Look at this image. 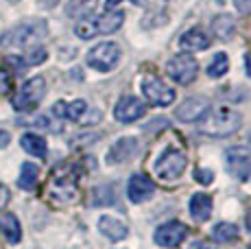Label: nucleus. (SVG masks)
I'll list each match as a JSON object with an SVG mask.
<instances>
[{"label":"nucleus","mask_w":251,"mask_h":249,"mask_svg":"<svg viewBox=\"0 0 251 249\" xmlns=\"http://www.w3.org/2000/svg\"><path fill=\"white\" fill-rule=\"evenodd\" d=\"M99 232L103 236H107L109 241H123L127 236V225H125L120 219H114V217H100L99 219Z\"/></svg>","instance_id":"nucleus-17"},{"label":"nucleus","mask_w":251,"mask_h":249,"mask_svg":"<svg viewBox=\"0 0 251 249\" xmlns=\"http://www.w3.org/2000/svg\"><path fill=\"white\" fill-rule=\"evenodd\" d=\"M240 123H243L240 114L234 112L231 107H216V109H207V114L201 118L199 131L212 138H225L231 136L234 131H238Z\"/></svg>","instance_id":"nucleus-2"},{"label":"nucleus","mask_w":251,"mask_h":249,"mask_svg":"<svg viewBox=\"0 0 251 249\" xmlns=\"http://www.w3.org/2000/svg\"><path fill=\"white\" fill-rule=\"evenodd\" d=\"M37 177H40V169H37L35 164H31V162H24L22 173L18 177V186H20L22 190H33L37 184Z\"/></svg>","instance_id":"nucleus-23"},{"label":"nucleus","mask_w":251,"mask_h":249,"mask_svg":"<svg viewBox=\"0 0 251 249\" xmlns=\"http://www.w3.org/2000/svg\"><path fill=\"white\" fill-rule=\"evenodd\" d=\"M142 94L149 99V103L157 105V107H168L175 100V90L164 83L162 79H157V76H144Z\"/></svg>","instance_id":"nucleus-8"},{"label":"nucleus","mask_w":251,"mask_h":249,"mask_svg":"<svg viewBox=\"0 0 251 249\" xmlns=\"http://www.w3.org/2000/svg\"><path fill=\"white\" fill-rule=\"evenodd\" d=\"M212 236L219 243H229L238 236V227L234 223H219L214 229H212Z\"/></svg>","instance_id":"nucleus-25"},{"label":"nucleus","mask_w":251,"mask_h":249,"mask_svg":"<svg viewBox=\"0 0 251 249\" xmlns=\"http://www.w3.org/2000/svg\"><path fill=\"white\" fill-rule=\"evenodd\" d=\"M88 66L99 73H109L118 66L120 61V46L114 42H103V44H96L94 49H90L88 52Z\"/></svg>","instance_id":"nucleus-6"},{"label":"nucleus","mask_w":251,"mask_h":249,"mask_svg":"<svg viewBox=\"0 0 251 249\" xmlns=\"http://www.w3.org/2000/svg\"><path fill=\"white\" fill-rule=\"evenodd\" d=\"M245 66H247V75L251 76V52L247 55V61H245Z\"/></svg>","instance_id":"nucleus-34"},{"label":"nucleus","mask_w":251,"mask_h":249,"mask_svg":"<svg viewBox=\"0 0 251 249\" xmlns=\"http://www.w3.org/2000/svg\"><path fill=\"white\" fill-rule=\"evenodd\" d=\"M166 73L173 81H177V83H181V85H188L197 79L199 64H197L195 57H190L186 52V55H177V57H173V59H168Z\"/></svg>","instance_id":"nucleus-7"},{"label":"nucleus","mask_w":251,"mask_h":249,"mask_svg":"<svg viewBox=\"0 0 251 249\" xmlns=\"http://www.w3.org/2000/svg\"><path fill=\"white\" fill-rule=\"evenodd\" d=\"M212 31H214V35L219 37V40H223V42L231 40V35H234V31H236L234 16H229V13L216 16L214 20H212Z\"/></svg>","instance_id":"nucleus-20"},{"label":"nucleus","mask_w":251,"mask_h":249,"mask_svg":"<svg viewBox=\"0 0 251 249\" xmlns=\"http://www.w3.org/2000/svg\"><path fill=\"white\" fill-rule=\"evenodd\" d=\"M195 179L199 181V184H212V181H214V175H212L207 169H197L195 171Z\"/></svg>","instance_id":"nucleus-27"},{"label":"nucleus","mask_w":251,"mask_h":249,"mask_svg":"<svg viewBox=\"0 0 251 249\" xmlns=\"http://www.w3.org/2000/svg\"><path fill=\"white\" fill-rule=\"evenodd\" d=\"M138 149H140V142L138 138L133 136H127V138H120L118 142L109 149L107 153V162L109 164H123V162L131 160V157L138 155Z\"/></svg>","instance_id":"nucleus-13"},{"label":"nucleus","mask_w":251,"mask_h":249,"mask_svg":"<svg viewBox=\"0 0 251 249\" xmlns=\"http://www.w3.org/2000/svg\"><path fill=\"white\" fill-rule=\"evenodd\" d=\"M225 162H227V169L234 177L243 181L251 179V151L243 149V147H231L225 153Z\"/></svg>","instance_id":"nucleus-9"},{"label":"nucleus","mask_w":251,"mask_h":249,"mask_svg":"<svg viewBox=\"0 0 251 249\" xmlns=\"http://www.w3.org/2000/svg\"><path fill=\"white\" fill-rule=\"evenodd\" d=\"M210 214H212V199L207 197V195H203V193L192 195V199H190V217L195 219V221L203 223V221L210 219Z\"/></svg>","instance_id":"nucleus-18"},{"label":"nucleus","mask_w":251,"mask_h":249,"mask_svg":"<svg viewBox=\"0 0 251 249\" xmlns=\"http://www.w3.org/2000/svg\"><path fill=\"white\" fill-rule=\"evenodd\" d=\"M9 142H11V136H9L7 131H2V129H0V149H4Z\"/></svg>","instance_id":"nucleus-31"},{"label":"nucleus","mask_w":251,"mask_h":249,"mask_svg":"<svg viewBox=\"0 0 251 249\" xmlns=\"http://www.w3.org/2000/svg\"><path fill=\"white\" fill-rule=\"evenodd\" d=\"M48 35V26L44 20H28L16 25L0 35V44L7 49H31L37 46Z\"/></svg>","instance_id":"nucleus-1"},{"label":"nucleus","mask_w":251,"mask_h":249,"mask_svg":"<svg viewBox=\"0 0 251 249\" xmlns=\"http://www.w3.org/2000/svg\"><path fill=\"white\" fill-rule=\"evenodd\" d=\"M20 145H22V149L26 153H31V155L46 157V151H48L46 140L42 136H37V133H24L20 138Z\"/></svg>","instance_id":"nucleus-21"},{"label":"nucleus","mask_w":251,"mask_h":249,"mask_svg":"<svg viewBox=\"0 0 251 249\" xmlns=\"http://www.w3.org/2000/svg\"><path fill=\"white\" fill-rule=\"evenodd\" d=\"M207 109H210V103H207L205 99H199V97L186 99L179 107L175 109V118L181 123H197L205 116Z\"/></svg>","instance_id":"nucleus-12"},{"label":"nucleus","mask_w":251,"mask_h":249,"mask_svg":"<svg viewBox=\"0 0 251 249\" xmlns=\"http://www.w3.org/2000/svg\"><path fill=\"white\" fill-rule=\"evenodd\" d=\"M123 22H125L123 11L107 9V11L100 13V16H90V18H85V20H81L79 25L75 26V33L81 40H94V37H99V35H109V33L118 31Z\"/></svg>","instance_id":"nucleus-3"},{"label":"nucleus","mask_w":251,"mask_h":249,"mask_svg":"<svg viewBox=\"0 0 251 249\" xmlns=\"http://www.w3.org/2000/svg\"><path fill=\"white\" fill-rule=\"evenodd\" d=\"M188 236V227L181 221H171L157 227L155 232V243L160 247H179L183 238Z\"/></svg>","instance_id":"nucleus-10"},{"label":"nucleus","mask_w":251,"mask_h":249,"mask_svg":"<svg viewBox=\"0 0 251 249\" xmlns=\"http://www.w3.org/2000/svg\"><path fill=\"white\" fill-rule=\"evenodd\" d=\"M9 2H20V0H9Z\"/></svg>","instance_id":"nucleus-36"},{"label":"nucleus","mask_w":251,"mask_h":249,"mask_svg":"<svg viewBox=\"0 0 251 249\" xmlns=\"http://www.w3.org/2000/svg\"><path fill=\"white\" fill-rule=\"evenodd\" d=\"M234 4L240 13H251V0H234Z\"/></svg>","instance_id":"nucleus-30"},{"label":"nucleus","mask_w":251,"mask_h":249,"mask_svg":"<svg viewBox=\"0 0 251 249\" xmlns=\"http://www.w3.org/2000/svg\"><path fill=\"white\" fill-rule=\"evenodd\" d=\"M247 229H249V232H251V212L247 214Z\"/></svg>","instance_id":"nucleus-35"},{"label":"nucleus","mask_w":251,"mask_h":249,"mask_svg":"<svg viewBox=\"0 0 251 249\" xmlns=\"http://www.w3.org/2000/svg\"><path fill=\"white\" fill-rule=\"evenodd\" d=\"M153 193H155V186H153V181L149 179L147 175L142 173H136L129 177V188H127V195L129 199L133 201V203H142V201L151 199Z\"/></svg>","instance_id":"nucleus-14"},{"label":"nucleus","mask_w":251,"mask_h":249,"mask_svg":"<svg viewBox=\"0 0 251 249\" xmlns=\"http://www.w3.org/2000/svg\"><path fill=\"white\" fill-rule=\"evenodd\" d=\"M46 59V50L44 49H40V46H35V49H31L26 52V61L24 64H28V66H37V64H42V61Z\"/></svg>","instance_id":"nucleus-26"},{"label":"nucleus","mask_w":251,"mask_h":249,"mask_svg":"<svg viewBox=\"0 0 251 249\" xmlns=\"http://www.w3.org/2000/svg\"><path fill=\"white\" fill-rule=\"evenodd\" d=\"M210 46V37L203 28H190L179 37V49L183 52H197V50H205Z\"/></svg>","instance_id":"nucleus-15"},{"label":"nucleus","mask_w":251,"mask_h":249,"mask_svg":"<svg viewBox=\"0 0 251 249\" xmlns=\"http://www.w3.org/2000/svg\"><path fill=\"white\" fill-rule=\"evenodd\" d=\"M131 2H140V0H131ZM118 4H120V0H107V9H114Z\"/></svg>","instance_id":"nucleus-32"},{"label":"nucleus","mask_w":251,"mask_h":249,"mask_svg":"<svg viewBox=\"0 0 251 249\" xmlns=\"http://www.w3.org/2000/svg\"><path fill=\"white\" fill-rule=\"evenodd\" d=\"M0 229H2V234L7 236V241L11 243V245L20 243V238H22V227H20V223H18L16 214H4V217L0 219Z\"/></svg>","instance_id":"nucleus-22"},{"label":"nucleus","mask_w":251,"mask_h":249,"mask_svg":"<svg viewBox=\"0 0 251 249\" xmlns=\"http://www.w3.org/2000/svg\"><path fill=\"white\" fill-rule=\"evenodd\" d=\"M9 199H11V195H9V188L0 184V210H2L4 205L9 203Z\"/></svg>","instance_id":"nucleus-28"},{"label":"nucleus","mask_w":251,"mask_h":249,"mask_svg":"<svg viewBox=\"0 0 251 249\" xmlns=\"http://www.w3.org/2000/svg\"><path fill=\"white\" fill-rule=\"evenodd\" d=\"M52 197L59 199V201H72L76 197V186H75V179L72 177H55L52 181Z\"/></svg>","instance_id":"nucleus-19"},{"label":"nucleus","mask_w":251,"mask_h":249,"mask_svg":"<svg viewBox=\"0 0 251 249\" xmlns=\"http://www.w3.org/2000/svg\"><path fill=\"white\" fill-rule=\"evenodd\" d=\"M227 70H229L227 55H225V52H219V55H214V59L210 61V66H207V76H212V79H219V76H223Z\"/></svg>","instance_id":"nucleus-24"},{"label":"nucleus","mask_w":251,"mask_h":249,"mask_svg":"<svg viewBox=\"0 0 251 249\" xmlns=\"http://www.w3.org/2000/svg\"><path fill=\"white\" fill-rule=\"evenodd\" d=\"M144 112H147V105L138 97H123L114 107V118L120 123H133L142 118Z\"/></svg>","instance_id":"nucleus-11"},{"label":"nucleus","mask_w":251,"mask_h":249,"mask_svg":"<svg viewBox=\"0 0 251 249\" xmlns=\"http://www.w3.org/2000/svg\"><path fill=\"white\" fill-rule=\"evenodd\" d=\"M9 92V76L4 70H0V97Z\"/></svg>","instance_id":"nucleus-29"},{"label":"nucleus","mask_w":251,"mask_h":249,"mask_svg":"<svg viewBox=\"0 0 251 249\" xmlns=\"http://www.w3.org/2000/svg\"><path fill=\"white\" fill-rule=\"evenodd\" d=\"M190 249H214V247L205 245V243H195V245H190Z\"/></svg>","instance_id":"nucleus-33"},{"label":"nucleus","mask_w":251,"mask_h":249,"mask_svg":"<svg viewBox=\"0 0 251 249\" xmlns=\"http://www.w3.org/2000/svg\"><path fill=\"white\" fill-rule=\"evenodd\" d=\"M85 112H88V103L81 99L72 100V103L59 100V103L52 105V114H55L57 118H68V121H76V123H81V118L85 116Z\"/></svg>","instance_id":"nucleus-16"},{"label":"nucleus","mask_w":251,"mask_h":249,"mask_svg":"<svg viewBox=\"0 0 251 249\" xmlns=\"http://www.w3.org/2000/svg\"><path fill=\"white\" fill-rule=\"evenodd\" d=\"M44 94H46V81L42 79V76H33V79H28L26 83L18 90L16 97H13V107H16L18 112H31V109H35L37 105L42 103Z\"/></svg>","instance_id":"nucleus-4"},{"label":"nucleus","mask_w":251,"mask_h":249,"mask_svg":"<svg viewBox=\"0 0 251 249\" xmlns=\"http://www.w3.org/2000/svg\"><path fill=\"white\" fill-rule=\"evenodd\" d=\"M186 164H188V160L179 149H166L157 157L155 164H153V171H155V175L160 179L173 181L177 177H181V173L186 171Z\"/></svg>","instance_id":"nucleus-5"}]
</instances>
